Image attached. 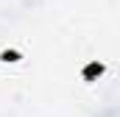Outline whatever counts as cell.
Listing matches in <instances>:
<instances>
[{
  "mask_svg": "<svg viewBox=\"0 0 120 117\" xmlns=\"http://www.w3.org/2000/svg\"><path fill=\"white\" fill-rule=\"evenodd\" d=\"M101 73V64H92L90 70H87V78H92V75H98Z\"/></svg>",
  "mask_w": 120,
  "mask_h": 117,
  "instance_id": "obj_1",
  "label": "cell"
},
{
  "mask_svg": "<svg viewBox=\"0 0 120 117\" xmlns=\"http://www.w3.org/2000/svg\"><path fill=\"white\" fill-rule=\"evenodd\" d=\"M3 58H6V61H17V53H8V50H6V53H3Z\"/></svg>",
  "mask_w": 120,
  "mask_h": 117,
  "instance_id": "obj_2",
  "label": "cell"
}]
</instances>
